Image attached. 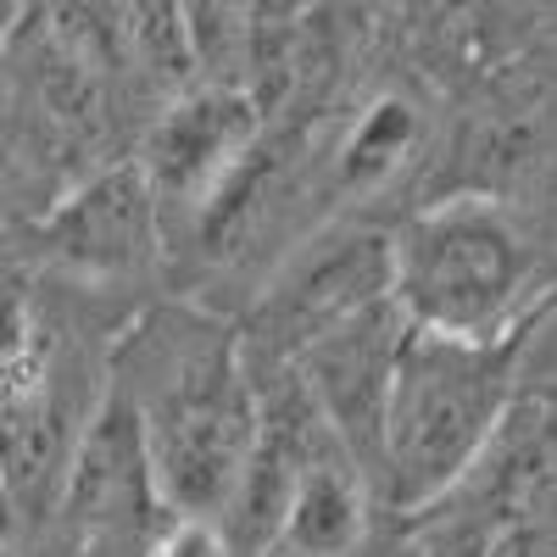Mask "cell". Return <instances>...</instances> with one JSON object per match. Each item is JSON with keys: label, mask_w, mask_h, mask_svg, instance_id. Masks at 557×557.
I'll return each mask as SVG.
<instances>
[{"label": "cell", "mask_w": 557, "mask_h": 557, "mask_svg": "<svg viewBox=\"0 0 557 557\" xmlns=\"http://www.w3.org/2000/svg\"><path fill=\"white\" fill-rule=\"evenodd\" d=\"M12 240H17V262L62 273L89 290H112L151 273L168 246L151 178L134 157H112L107 168L84 173L34 223L12 228Z\"/></svg>", "instance_id": "7"}, {"label": "cell", "mask_w": 557, "mask_h": 557, "mask_svg": "<svg viewBox=\"0 0 557 557\" xmlns=\"http://www.w3.org/2000/svg\"><path fill=\"white\" fill-rule=\"evenodd\" d=\"M107 385L134 412L168 513L223 524L257 435V385L235 323L196 301L146 307L112 335Z\"/></svg>", "instance_id": "1"}, {"label": "cell", "mask_w": 557, "mask_h": 557, "mask_svg": "<svg viewBox=\"0 0 557 557\" xmlns=\"http://www.w3.org/2000/svg\"><path fill=\"white\" fill-rule=\"evenodd\" d=\"M257 134H262V107L246 84L184 89L157 112L134 162L151 178L162 235H173V223L196 235L212 201L223 196V184L235 178V168L257 146Z\"/></svg>", "instance_id": "8"}, {"label": "cell", "mask_w": 557, "mask_h": 557, "mask_svg": "<svg viewBox=\"0 0 557 557\" xmlns=\"http://www.w3.org/2000/svg\"><path fill=\"white\" fill-rule=\"evenodd\" d=\"M391 301L412 330L507 341L557 312V285L519 207L457 190L391 228Z\"/></svg>", "instance_id": "3"}, {"label": "cell", "mask_w": 557, "mask_h": 557, "mask_svg": "<svg viewBox=\"0 0 557 557\" xmlns=\"http://www.w3.org/2000/svg\"><path fill=\"white\" fill-rule=\"evenodd\" d=\"M541 330L507 341H451L412 323L401 330L374 451V496H385L391 513H418L462 480L519 396L524 357Z\"/></svg>", "instance_id": "4"}, {"label": "cell", "mask_w": 557, "mask_h": 557, "mask_svg": "<svg viewBox=\"0 0 557 557\" xmlns=\"http://www.w3.org/2000/svg\"><path fill=\"white\" fill-rule=\"evenodd\" d=\"M407 519L418 557H557V396H513L462 480Z\"/></svg>", "instance_id": "5"}, {"label": "cell", "mask_w": 557, "mask_h": 557, "mask_svg": "<svg viewBox=\"0 0 557 557\" xmlns=\"http://www.w3.org/2000/svg\"><path fill=\"white\" fill-rule=\"evenodd\" d=\"M385 296H391V228L368 218H330L318 235L290 246V257L262 285L257 307L240 323V346L246 357L290 362L301 346H312L335 323Z\"/></svg>", "instance_id": "6"}, {"label": "cell", "mask_w": 557, "mask_h": 557, "mask_svg": "<svg viewBox=\"0 0 557 557\" xmlns=\"http://www.w3.org/2000/svg\"><path fill=\"white\" fill-rule=\"evenodd\" d=\"M89 285L17 262L0 273V480L34 541L62 496L73 446L101 407L112 341L89 323Z\"/></svg>", "instance_id": "2"}, {"label": "cell", "mask_w": 557, "mask_h": 557, "mask_svg": "<svg viewBox=\"0 0 557 557\" xmlns=\"http://www.w3.org/2000/svg\"><path fill=\"white\" fill-rule=\"evenodd\" d=\"M424 146V117L407 96H380L357 112L335 151V190L341 196H374L418 157Z\"/></svg>", "instance_id": "11"}, {"label": "cell", "mask_w": 557, "mask_h": 557, "mask_svg": "<svg viewBox=\"0 0 557 557\" xmlns=\"http://www.w3.org/2000/svg\"><path fill=\"white\" fill-rule=\"evenodd\" d=\"M401 330H407V318L385 296V301L351 312L346 323H335L330 335H318L312 346H301L290 357V368L301 374L307 396L323 412V424H330L346 441V451L362 462L368 485H374L380 407H385V380H391V357H396Z\"/></svg>", "instance_id": "9"}, {"label": "cell", "mask_w": 557, "mask_h": 557, "mask_svg": "<svg viewBox=\"0 0 557 557\" xmlns=\"http://www.w3.org/2000/svg\"><path fill=\"white\" fill-rule=\"evenodd\" d=\"M151 557H235V546H228V535L212 524V519H184L173 513L151 546Z\"/></svg>", "instance_id": "12"}, {"label": "cell", "mask_w": 557, "mask_h": 557, "mask_svg": "<svg viewBox=\"0 0 557 557\" xmlns=\"http://www.w3.org/2000/svg\"><path fill=\"white\" fill-rule=\"evenodd\" d=\"M368 513H374V485L346 441L330 435L296 474L278 535L262 557H357L368 541Z\"/></svg>", "instance_id": "10"}]
</instances>
